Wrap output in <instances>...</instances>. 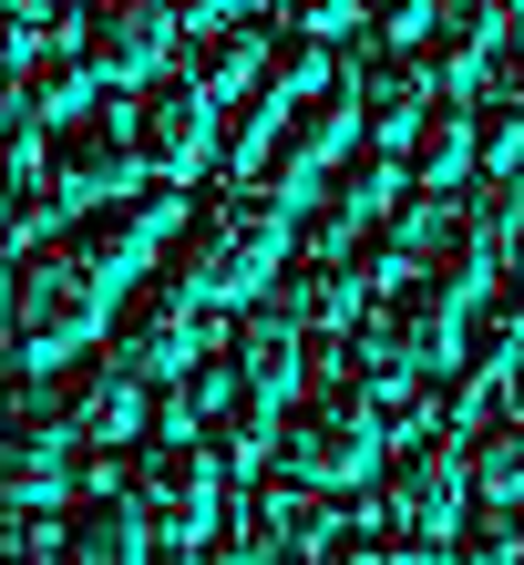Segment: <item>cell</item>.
Listing matches in <instances>:
<instances>
[{"label":"cell","instance_id":"ba28073f","mask_svg":"<svg viewBox=\"0 0 524 565\" xmlns=\"http://www.w3.org/2000/svg\"><path fill=\"white\" fill-rule=\"evenodd\" d=\"M135 154H145V175L195 185V175L226 154V114H216V93L195 83V73H154V83H135Z\"/></svg>","mask_w":524,"mask_h":565},{"label":"cell","instance_id":"f1b7e54d","mask_svg":"<svg viewBox=\"0 0 524 565\" xmlns=\"http://www.w3.org/2000/svg\"><path fill=\"white\" fill-rule=\"evenodd\" d=\"M42 11H52V0H11V52H21V42H42Z\"/></svg>","mask_w":524,"mask_h":565},{"label":"cell","instance_id":"7402d4cb","mask_svg":"<svg viewBox=\"0 0 524 565\" xmlns=\"http://www.w3.org/2000/svg\"><path fill=\"white\" fill-rule=\"evenodd\" d=\"M402 164H411V185H463V175H473V114H463V104L442 93V104L411 124Z\"/></svg>","mask_w":524,"mask_h":565},{"label":"cell","instance_id":"d4e9b609","mask_svg":"<svg viewBox=\"0 0 524 565\" xmlns=\"http://www.w3.org/2000/svg\"><path fill=\"white\" fill-rule=\"evenodd\" d=\"M473 175H514L524 185V83L473 114Z\"/></svg>","mask_w":524,"mask_h":565},{"label":"cell","instance_id":"4316f807","mask_svg":"<svg viewBox=\"0 0 524 565\" xmlns=\"http://www.w3.org/2000/svg\"><path fill=\"white\" fill-rule=\"evenodd\" d=\"M278 114H288V93H278V83H257V93H237V114H226V164H237V175H247L257 154H268V135H278Z\"/></svg>","mask_w":524,"mask_h":565},{"label":"cell","instance_id":"83f0119b","mask_svg":"<svg viewBox=\"0 0 524 565\" xmlns=\"http://www.w3.org/2000/svg\"><path fill=\"white\" fill-rule=\"evenodd\" d=\"M432 11H442V0H371V42H391V52H421Z\"/></svg>","mask_w":524,"mask_h":565},{"label":"cell","instance_id":"6da1fadb","mask_svg":"<svg viewBox=\"0 0 524 565\" xmlns=\"http://www.w3.org/2000/svg\"><path fill=\"white\" fill-rule=\"evenodd\" d=\"M288 247H299V226H288V195L278 185H195L185 195V226H175V278L195 298H216V309H257V298L278 288Z\"/></svg>","mask_w":524,"mask_h":565},{"label":"cell","instance_id":"44dd1931","mask_svg":"<svg viewBox=\"0 0 524 565\" xmlns=\"http://www.w3.org/2000/svg\"><path fill=\"white\" fill-rule=\"evenodd\" d=\"M452 360H473L483 381H514V360H524V278L504 298H463V350Z\"/></svg>","mask_w":524,"mask_h":565},{"label":"cell","instance_id":"d6986e66","mask_svg":"<svg viewBox=\"0 0 524 565\" xmlns=\"http://www.w3.org/2000/svg\"><path fill=\"white\" fill-rule=\"evenodd\" d=\"M278 422H288V391H268V381H247V371H237V381H226V402L195 422V431H206V443L247 473V462H268V452H278Z\"/></svg>","mask_w":524,"mask_h":565},{"label":"cell","instance_id":"3957f363","mask_svg":"<svg viewBox=\"0 0 524 565\" xmlns=\"http://www.w3.org/2000/svg\"><path fill=\"white\" fill-rule=\"evenodd\" d=\"M463 504H473V462H463V431H452V422H411L402 443L381 452V473H371V514L391 524L402 555L452 545Z\"/></svg>","mask_w":524,"mask_h":565},{"label":"cell","instance_id":"2e32d148","mask_svg":"<svg viewBox=\"0 0 524 565\" xmlns=\"http://www.w3.org/2000/svg\"><path fill=\"white\" fill-rule=\"evenodd\" d=\"M154 545V524L135 493H114V483H83L73 504H62V555H83V565H135Z\"/></svg>","mask_w":524,"mask_h":565},{"label":"cell","instance_id":"8992f818","mask_svg":"<svg viewBox=\"0 0 524 565\" xmlns=\"http://www.w3.org/2000/svg\"><path fill=\"white\" fill-rule=\"evenodd\" d=\"M135 462H124V493L145 504V524H154V545H175V555H195L216 535V514H226V493H216V473H226V452L206 443V431H135L124 443Z\"/></svg>","mask_w":524,"mask_h":565},{"label":"cell","instance_id":"e0dca14e","mask_svg":"<svg viewBox=\"0 0 524 565\" xmlns=\"http://www.w3.org/2000/svg\"><path fill=\"white\" fill-rule=\"evenodd\" d=\"M504 11H514V0H442V11H432V31H421V62H432L442 83H473V73H494Z\"/></svg>","mask_w":524,"mask_h":565},{"label":"cell","instance_id":"603a6c76","mask_svg":"<svg viewBox=\"0 0 524 565\" xmlns=\"http://www.w3.org/2000/svg\"><path fill=\"white\" fill-rule=\"evenodd\" d=\"M463 462H473V493H524V402L463 422Z\"/></svg>","mask_w":524,"mask_h":565},{"label":"cell","instance_id":"d6a6232c","mask_svg":"<svg viewBox=\"0 0 524 565\" xmlns=\"http://www.w3.org/2000/svg\"><path fill=\"white\" fill-rule=\"evenodd\" d=\"M514 31H524V0H514Z\"/></svg>","mask_w":524,"mask_h":565},{"label":"cell","instance_id":"484cf974","mask_svg":"<svg viewBox=\"0 0 524 565\" xmlns=\"http://www.w3.org/2000/svg\"><path fill=\"white\" fill-rule=\"evenodd\" d=\"M268 83H278V93H309V83H330V31H309V21H278V31H268Z\"/></svg>","mask_w":524,"mask_h":565},{"label":"cell","instance_id":"52a82bcc","mask_svg":"<svg viewBox=\"0 0 524 565\" xmlns=\"http://www.w3.org/2000/svg\"><path fill=\"white\" fill-rule=\"evenodd\" d=\"M206 309L216 298H195L175 268L165 278H124V298H114V371L175 381L185 360H206Z\"/></svg>","mask_w":524,"mask_h":565},{"label":"cell","instance_id":"5b68a950","mask_svg":"<svg viewBox=\"0 0 524 565\" xmlns=\"http://www.w3.org/2000/svg\"><path fill=\"white\" fill-rule=\"evenodd\" d=\"M391 452V422H381V391L371 381H299L288 391V422H278V462H299L309 483H360L381 473Z\"/></svg>","mask_w":524,"mask_h":565},{"label":"cell","instance_id":"7c38bea8","mask_svg":"<svg viewBox=\"0 0 524 565\" xmlns=\"http://www.w3.org/2000/svg\"><path fill=\"white\" fill-rule=\"evenodd\" d=\"M175 21H185L175 0H83V42H93V62H104V83H154L165 52L185 42Z\"/></svg>","mask_w":524,"mask_h":565},{"label":"cell","instance_id":"9c48e42d","mask_svg":"<svg viewBox=\"0 0 524 565\" xmlns=\"http://www.w3.org/2000/svg\"><path fill=\"white\" fill-rule=\"evenodd\" d=\"M350 135H360V93H350V73H330V83H309V93H288V114H278V135H268V154L247 164L257 185H278L288 206L330 175V164L350 154Z\"/></svg>","mask_w":524,"mask_h":565},{"label":"cell","instance_id":"30bf717a","mask_svg":"<svg viewBox=\"0 0 524 565\" xmlns=\"http://www.w3.org/2000/svg\"><path fill=\"white\" fill-rule=\"evenodd\" d=\"M42 164L62 175V195H73V206H104V195H124V185L145 175V154H135V104L93 93L83 114H62V124H52Z\"/></svg>","mask_w":524,"mask_h":565},{"label":"cell","instance_id":"f546056e","mask_svg":"<svg viewBox=\"0 0 524 565\" xmlns=\"http://www.w3.org/2000/svg\"><path fill=\"white\" fill-rule=\"evenodd\" d=\"M175 11H185V21H226L237 0H175Z\"/></svg>","mask_w":524,"mask_h":565},{"label":"cell","instance_id":"1f68e13d","mask_svg":"<svg viewBox=\"0 0 524 565\" xmlns=\"http://www.w3.org/2000/svg\"><path fill=\"white\" fill-rule=\"evenodd\" d=\"M504 402H524V360H514V381H504Z\"/></svg>","mask_w":524,"mask_h":565},{"label":"cell","instance_id":"8fae6325","mask_svg":"<svg viewBox=\"0 0 524 565\" xmlns=\"http://www.w3.org/2000/svg\"><path fill=\"white\" fill-rule=\"evenodd\" d=\"M319 493H330V483H309L299 462H278V473L247 493L237 535H216V545H226V555H319V545H330V524H340Z\"/></svg>","mask_w":524,"mask_h":565},{"label":"cell","instance_id":"7a4b0ae2","mask_svg":"<svg viewBox=\"0 0 524 565\" xmlns=\"http://www.w3.org/2000/svg\"><path fill=\"white\" fill-rule=\"evenodd\" d=\"M114 298L124 278L93 257V237H21L11 257V360L21 371H62L73 350H93L114 329Z\"/></svg>","mask_w":524,"mask_h":565},{"label":"cell","instance_id":"ffe728a7","mask_svg":"<svg viewBox=\"0 0 524 565\" xmlns=\"http://www.w3.org/2000/svg\"><path fill=\"white\" fill-rule=\"evenodd\" d=\"M226 360H237L247 381H268V391H299L309 381V329L288 319V309H247L237 340H226Z\"/></svg>","mask_w":524,"mask_h":565},{"label":"cell","instance_id":"ac0fdd59","mask_svg":"<svg viewBox=\"0 0 524 565\" xmlns=\"http://www.w3.org/2000/svg\"><path fill=\"white\" fill-rule=\"evenodd\" d=\"M185 73L206 83L216 104L257 93V83H268V21H237V11H226V21H206V31L185 42Z\"/></svg>","mask_w":524,"mask_h":565},{"label":"cell","instance_id":"5bb4252c","mask_svg":"<svg viewBox=\"0 0 524 565\" xmlns=\"http://www.w3.org/2000/svg\"><path fill=\"white\" fill-rule=\"evenodd\" d=\"M350 93H360V135L402 154V145H411V124L432 114V104H442L452 83H442V73H432L421 52H391V42H381V52H371V62L350 73Z\"/></svg>","mask_w":524,"mask_h":565},{"label":"cell","instance_id":"cb8c5ba5","mask_svg":"<svg viewBox=\"0 0 524 565\" xmlns=\"http://www.w3.org/2000/svg\"><path fill=\"white\" fill-rule=\"evenodd\" d=\"M62 422H11V504H52L62 493Z\"/></svg>","mask_w":524,"mask_h":565},{"label":"cell","instance_id":"4dcf8cb0","mask_svg":"<svg viewBox=\"0 0 524 565\" xmlns=\"http://www.w3.org/2000/svg\"><path fill=\"white\" fill-rule=\"evenodd\" d=\"M504 257H514V278H524V216H514V237H504Z\"/></svg>","mask_w":524,"mask_h":565},{"label":"cell","instance_id":"277c9868","mask_svg":"<svg viewBox=\"0 0 524 565\" xmlns=\"http://www.w3.org/2000/svg\"><path fill=\"white\" fill-rule=\"evenodd\" d=\"M452 350H463V298L442 278L411 268V278L360 298V329H350L360 381H432V371H452Z\"/></svg>","mask_w":524,"mask_h":565},{"label":"cell","instance_id":"9a60e30c","mask_svg":"<svg viewBox=\"0 0 524 565\" xmlns=\"http://www.w3.org/2000/svg\"><path fill=\"white\" fill-rule=\"evenodd\" d=\"M11 93H21L42 124H62V114H83L93 93H104V62H93L83 31H42V42L11 52Z\"/></svg>","mask_w":524,"mask_h":565},{"label":"cell","instance_id":"4fadbf2b","mask_svg":"<svg viewBox=\"0 0 524 565\" xmlns=\"http://www.w3.org/2000/svg\"><path fill=\"white\" fill-rule=\"evenodd\" d=\"M175 226H185V195L165 175L124 185V195H104V206H83V237H93V257H104L114 278H145V257L175 247Z\"/></svg>","mask_w":524,"mask_h":565}]
</instances>
